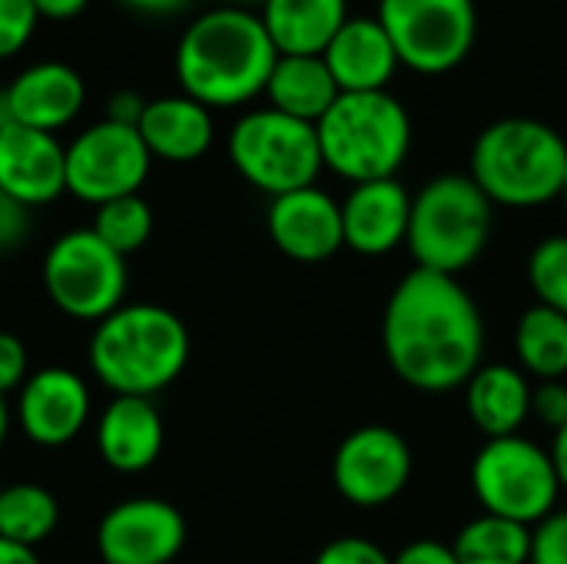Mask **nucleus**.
<instances>
[{"label": "nucleus", "mask_w": 567, "mask_h": 564, "mask_svg": "<svg viewBox=\"0 0 567 564\" xmlns=\"http://www.w3.org/2000/svg\"><path fill=\"white\" fill-rule=\"evenodd\" d=\"M382 349L392 372L419 392L462 389L485 362V319L458 276L412 269L382 312Z\"/></svg>", "instance_id": "obj_1"}, {"label": "nucleus", "mask_w": 567, "mask_h": 564, "mask_svg": "<svg viewBox=\"0 0 567 564\" xmlns=\"http://www.w3.org/2000/svg\"><path fill=\"white\" fill-rule=\"evenodd\" d=\"M279 60L262 17L239 3L199 13L179 37L173 70L186 96L209 110H233L266 93Z\"/></svg>", "instance_id": "obj_2"}, {"label": "nucleus", "mask_w": 567, "mask_h": 564, "mask_svg": "<svg viewBox=\"0 0 567 564\" xmlns=\"http://www.w3.org/2000/svg\"><path fill=\"white\" fill-rule=\"evenodd\" d=\"M90 372L113 396L153 399L173 386L189 362L186 322L156 302H123L90 336Z\"/></svg>", "instance_id": "obj_3"}, {"label": "nucleus", "mask_w": 567, "mask_h": 564, "mask_svg": "<svg viewBox=\"0 0 567 564\" xmlns=\"http://www.w3.org/2000/svg\"><path fill=\"white\" fill-rule=\"evenodd\" d=\"M492 206L535 209L561 199L567 180L565 136L532 116L488 123L472 146V173Z\"/></svg>", "instance_id": "obj_4"}, {"label": "nucleus", "mask_w": 567, "mask_h": 564, "mask_svg": "<svg viewBox=\"0 0 567 564\" xmlns=\"http://www.w3.org/2000/svg\"><path fill=\"white\" fill-rule=\"evenodd\" d=\"M316 133L322 163L352 186L392 180L412 150V116L389 90L342 93L316 123Z\"/></svg>", "instance_id": "obj_5"}, {"label": "nucleus", "mask_w": 567, "mask_h": 564, "mask_svg": "<svg viewBox=\"0 0 567 564\" xmlns=\"http://www.w3.org/2000/svg\"><path fill=\"white\" fill-rule=\"evenodd\" d=\"M495 223L492 199L472 176L442 173L412 196L409 239L419 269L458 276L488 246Z\"/></svg>", "instance_id": "obj_6"}, {"label": "nucleus", "mask_w": 567, "mask_h": 564, "mask_svg": "<svg viewBox=\"0 0 567 564\" xmlns=\"http://www.w3.org/2000/svg\"><path fill=\"white\" fill-rule=\"evenodd\" d=\"M226 150L236 173L272 199L316 186L326 166L316 123H302L272 106L243 113L229 130Z\"/></svg>", "instance_id": "obj_7"}, {"label": "nucleus", "mask_w": 567, "mask_h": 564, "mask_svg": "<svg viewBox=\"0 0 567 564\" xmlns=\"http://www.w3.org/2000/svg\"><path fill=\"white\" fill-rule=\"evenodd\" d=\"M472 489L488 515L535 529L565 492L551 452L525 435L485 439L472 462Z\"/></svg>", "instance_id": "obj_8"}, {"label": "nucleus", "mask_w": 567, "mask_h": 564, "mask_svg": "<svg viewBox=\"0 0 567 564\" xmlns=\"http://www.w3.org/2000/svg\"><path fill=\"white\" fill-rule=\"evenodd\" d=\"M43 289L50 302L76 322H103L126 302L130 269L90 226L56 236L43 256Z\"/></svg>", "instance_id": "obj_9"}, {"label": "nucleus", "mask_w": 567, "mask_h": 564, "mask_svg": "<svg viewBox=\"0 0 567 564\" xmlns=\"http://www.w3.org/2000/svg\"><path fill=\"white\" fill-rule=\"evenodd\" d=\"M375 17L402 66L422 76L462 66L478 37L475 0H379Z\"/></svg>", "instance_id": "obj_10"}, {"label": "nucleus", "mask_w": 567, "mask_h": 564, "mask_svg": "<svg viewBox=\"0 0 567 564\" xmlns=\"http://www.w3.org/2000/svg\"><path fill=\"white\" fill-rule=\"evenodd\" d=\"M153 166V156L136 126L100 120L73 136L66 146V193L103 206L120 196L140 193Z\"/></svg>", "instance_id": "obj_11"}, {"label": "nucleus", "mask_w": 567, "mask_h": 564, "mask_svg": "<svg viewBox=\"0 0 567 564\" xmlns=\"http://www.w3.org/2000/svg\"><path fill=\"white\" fill-rule=\"evenodd\" d=\"M412 479V445L389 425H362L342 439L332 459L339 495L359 509L395 502Z\"/></svg>", "instance_id": "obj_12"}, {"label": "nucleus", "mask_w": 567, "mask_h": 564, "mask_svg": "<svg viewBox=\"0 0 567 564\" xmlns=\"http://www.w3.org/2000/svg\"><path fill=\"white\" fill-rule=\"evenodd\" d=\"M186 545V519L163 499L116 502L96 525V552L103 564H169Z\"/></svg>", "instance_id": "obj_13"}, {"label": "nucleus", "mask_w": 567, "mask_h": 564, "mask_svg": "<svg viewBox=\"0 0 567 564\" xmlns=\"http://www.w3.org/2000/svg\"><path fill=\"white\" fill-rule=\"evenodd\" d=\"M90 386L66 366H47L27 376L17 389V422L33 445L60 449L90 422Z\"/></svg>", "instance_id": "obj_14"}, {"label": "nucleus", "mask_w": 567, "mask_h": 564, "mask_svg": "<svg viewBox=\"0 0 567 564\" xmlns=\"http://www.w3.org/2000/svg\"><path fill=\"white\" fill-rule=\"evenodd\" d=\"M266 229L276 249L296 263H326L346 249L342 203L319 186L276 196L266 213Z\"/></svg>", "instance_id": "obj_15"}, {"label": "nucleus", "mask_w": 567, "mask_h": 564, "mask_svg": "<svg viewBox=\"0 0 567 564\" xmlns=\"http://www.w3.org/2000/svg\"><path fill=\"white\" fill-rule=\"evenodd\" d=\"M0 189L37 209L66 193V146L43 130L10 123L0 130Z\"/></svg>", "instance_id": "obj_16"}, {"label": "nucleus", "mask_w": 567, "mask_h": 564, "mask_svg": "<svg viewBox=\"0 0 567 564\" xmlns=\"http://www.w3.org/2000/svg\"><path fill=\"white\" fill-rule=\"evenodd\" d=\"M412 196L392 180L355 183L342 199V236L346 249L359 256H389L409 239Z\"/></svg>", "instance_id": "obj_17"}, {"label": "nucleus", "mask_w": 567, "mask_h": 564, "mask_svg": "<svg viewBox=\"0 0 567 564\" xmlns=\"http://www.w3.org/2000/svg\"><path fill=\"white\" fill-rule=\"evenodd\" d=\"M7 106L13 123L53 133L70 126L83 103H86V83L83 76L60 60H43L27 70H20L7 86Z\"/></svg>", "instance_id": "obj_18"}, {"label": "nucleus", "mask_w": 567, "mask_h": 564, "mask_svg": "<svg viewBox=\"0 0 567 564\" xmlns=\"http://www.w3.org/2000/svg\"><path fill=\"white\" fill-rule=\"evenodd\" d=\"M166 425L153 399L113 396L96 419V452L123 475H140L163 455Z\"/></svg>", "instance_id": "obj_19"}, {"label": "nucleus", "mask_w": 567, "mask_h": 564, "mask_svg": "<svg viewBox=\"0 0 567 564\" xmlns=\"http://www.w3.org/2000/svg\"><path fill=\"white\" fill-rule=\"evenodd\" d=\"M332 80L342 93H379L389 90L395 70L402 66L379 17H349L342 30L322 53Z\"/></svg>", "instance_id": "obj_20"}, {"label": "nucleus", "mask_w": 567, "mask_h": 564, "mask_svg": "<svg viewBox=\"0 0 567 564\" xmlns=\"http://www.w3.org/2000/svg\"><path fill=\"white\" fill-rule=\"evenodd\" d=\"M153 160L166 163H193L209 153L216 140L213 110L196 103L186 93L146 100V110L136 123Z\"/></svg>", "instance_id": "obj_21"}, {"label": "nucleus", "mask_w": 567, "mask_h": 564, "mask_svg": "<svg viewBox=\"0 0 567 564\" xmlns=\"http://www.w3.org/2000/svg\"><path fill=\"white\" fill-rule=\"evenodd\" d=\"M532 382L518 366L492 362L465 382V409L485 439L518 435L532 416Z\"/></svg>", "instance_id": "obj_22"}, {"label": "nucleus", "mask_w": 567, "mask_h": 564, "mask_svg": "<svg viewBox=\"0 0 567 564\" xmlns=\"http://www.w3.org/2000/svg\"><path fill=\"white\" fill-rule=\"evenodd\" d=\"M259 17L279 57H322L352 13L349 0H262Z\"/></svg>", "instance_id": "obj_23"}, {"label": "nucleus", "mask_w": 567, "mask_h": 564, "mask_svg": "<svg viewBox=\"0 0 567 564\" xmlns=\"http://www.w3.org/2000/svg\"><path fill=\"white\" fill-rule=\"evenodd\" d=\"M266 96L269 106L286 116L319 123L329 113V106L342 96V90L332 80L322 57H279L269 73Z\"/></svg>", "instance_id": "obj_24"}, {"label": "nucleus", "mask_w": 567, "mask_h": 564, "mask_svg": "<svg viewBox=\"0 0 567 564\" xmlns=\"http://www.w3.org/2000/svg\"><path fill=\"white\" fill-rule=\"evenodd\" d=\"M515 356L525 376L565 379L567 376V316L548 306H532L515 329Z\"/></svg>", "instance_id": "obj_25"}, {"label": "nucleus", "mask_w": 567, "mask_h": 564, "mask_svg": "<svg viewBox=\"0 0 567 564\" xmlns=\"http://www.w3.org/2000/svg\"><path fill=\"white\" fill-rule=\"evenodd\" d=\"M452 552L458 564H528L532 558V529L482 512L458 529Z\"/></svg>", "instance_id": "obj_26"}, {"label": "nucleus", "mask_w": 567, "mask_h": 564, "mask_svg": "<svg viewBox=\"0 0 567 564\" xmlns=\"http://www.w3.org/2000/svg\"><path fill=\"white\" fill-rule=\"evenodd\" d=\"M60 525L56 495L37 482H17L0 489V539L37 548Z\"/></svg>", "instance_id": "obj_27"}, {"label": "nucleus", "mask_w": 567, "mask_h": 564, "mask_svg": "<svg viewBox=\"0 0 567 564\" xmlns=\"http://www.w3.org/2000/svg\"><path fill=\"white\" fill-rule=\"evenodd\" d=\"M90 229L110 249H116L126 259V256L140 253L150 243V236H153V209L140 193L120 196V199H110V203L96 206Z\"/></svg>", "instance_id": "obj_28"}, {"label": "nucleus", "mask_w": 567, "mask_h": 564, "mask_svg": "<svg viewBox=\"0 0 567 564\" xmlns=\"http://www.w3.org/2000/svg\"><path fill=\"white\" fill-rule=\"evenodd\" d=\"M528 283L538 306L567 316V233L542 239L528 256Z\"/></svg>", "instance_id": "obj_29"}, {"label": "nucleus", "mask_w": 567, "mask_h": 564, "mask_svg": "<svg viewBox=\"0 0 567 564\" xmlns=\"http://www.w3.org/2000/svg\"><path fill=\"white\" fill-rule=\"evenodd\" d=\"M37 23L40 13L33 0H0V60L17 57L30 43Z\"/></svg>", "instance_id": "obj_30"}, {"label": "nucleus", "mask_w": 567, "mask_h": 564, "mask_svg": "<svg viewBox=\"0 0 567 564\" xmlns=\"http://www.w3.org/2000/svg\"><path fill=\"white\" fill-rule=\"evenodd\" d=\"M528 564H567V512H551L532 529Z\"/></svg>", "instance_id": "obj_31"}, {"label": "nucleus", "mask_w": 567, "mask_h": 564, "mask_svg": "<svg viewBox=\"0 0 567 564\" xmlns=\"http://www.w3.org/2000/svg\"><path fill=\"white\" fill-rule=\"evenodd\" d=\"M316 564H395L389 552H382L375 542L359 539V535H342L336 542H329L319 555Z\"/></svg>", "instance_id": "obj_32"}, {"label": "nucleus", "mask_w": 567, "mask_h": 564, "mask_svg": "<svg viewBox=\"0 0 567 564\" xmlns=\"http://www.w3.org/2000/svg\"><path fill=\"white\" fill-rule=\"evenodd\" d=\"M532 416L558 432L567 422V382L565 379H545L532 389Z\"/></svg>", "instance_id": "obj_33"}, {"label": "nucleus", "mask_w": 567, "mask_h": 564, "mask_svg": "<svg viewBox=\"0 0 567 564\" xmlns=\"http://www.w3.org/2000/svg\"><path fill=\"white\" fill-rule=\"evenodd\" d=\"M30 376V359H27V346L20 336L0 329V396L20 389Z\"/></svg>", "instance_id": "obj_34"}, {"label": "nucleus", "mask_w": 567, "mask_h": 564, "mask_svg": "<svg viewBox=\"0 0 567 564\" xmlns=\"http://www.w3.org/2000/svg\"><path fill=\"white\" fill-rule=\"evenodd\" d=\"M30 236V206L0 189V253H13Z\"/></svg>", "instance_id": "obj_35"}, {"label": "nucleus", "mask_w": 567, "mask_h": 564, "mask_svg": "<svg viewBox=\"0 0 567 564\" xmlns=\"http://www.w3.org/2000/svg\"><path fill=\"white\" fill-rule=\"evenodd\" d=\"M392 562L395 564H458V558H455L452 545H442V542L422 539V542L405 545Z\"/></svg>", "instance_id": "obj_36"}, {"label": "nucleus", "mask_w": 567, "mask_h": 564, "mask_svg": "<svg viewBox=\"0 0 567 564\" xmlns=\"http://www.w3.org/2000/svg\"><path fill=\"white\" fill-rule=\"evenodd\" d=\"M146 110V100L136 93V90H116L110 100H106V120L113 123H126V126H136L140 116Z\"/></svg>", "instance_id": "obj_37"}, {"label": "nucleus", "mask_w": 567, "mask_h": 564, "mask_svg": "<svg viewBox=\"0 0 567 564\" xmlns=\"http://www.w3.org/2000/svg\"><path fill=\"white\" fill-rule=\"evenodd\" d=\"M90 0H33L40 20H53V23H63V20H73L86 10Z\"/></svg>", "instance_id": "obj_38"}, {"label": "nucleus", "mask_w": 567, "mask_h": 564, "mask_svg": "<svg viewBox=\"0 0 567 564\" xmlns=\"http://www.w3.org/2000/svg\"><path fill=\"white\" fill-rule=\"evenodd\" d=\"M120 3L136 10V13H146V17H166V13L183 10L189 0H120Z\"/></svg>", "instance_id": "obj_39"}, {"label": "nucleus", "mask_w": 567, "mask_h": 564, "mask_svg": "<svg viewBox=\"0 0 567 564\" xmlns=\"http://www.w3.org/2000/svg\"><path fill=\"white\" fill-rule=\"evenodd\" d=\"M0 564H43L37 548H27V545H17V542H7L0 539Z\"/></svg>", "instance_id": "obj_40"}, {"label": "nucleus", "mask_w": 567, "mask_h": 564, "mask_svg": "<svg viewBox=\"0 0 567 564\" xmlns=\"http://www.w3.org/2000/svg\"><path fill=\"white\" fill-rule=\"evenodd\" d=\"M551 462H555V472H558V482L567 492V422L555 432V442H551Z\"/></svg>", "instance_id": "obj_41"}, {"label": "nucleus", "mask_w": 567, "mask_h": 564, "mask_svg": "<svg viewBox=\"0 0 567 564\" xmlns=\"http://www.w3.org/2000/svg\"><path fill=\"white\" fill-rule=\"evenodd\" d=\"M7 435H10V409H7V402H3V396H0V449H3V442H7Z\"/></svg>", "instance_id": "obj_42"}, {"label": "nucleus", "mask_w": 567, "mask_h": 564, "mask_svg": "<svg viewBox=\"0 0 567 564\" xmlns=\"http://www.w3.org/2000/svg\"><path fill=\"white\" fill-rule=\"evenodd\" d=\"M229 3H239V7H246V3H262V0H229Z\"/></svg>", "instance_id": "obj_43"}, {"label": "nucleus", "mask_w": 567, "mask_h": 564, "mask_svg": "<svg viewBox=\"0 0 567 564\" xmlns=\"http://www.w3.org/2000/svg\"><path fill=\"white\" fill-rule=\"evenodd\" d=\"M561 203H565V209H567V180H565V193H561Z\"/></svg>", "instance_id": "obj_44"}]
</instances>
